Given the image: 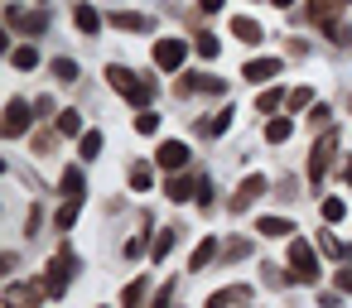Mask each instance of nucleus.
<instances>
[{"instance_id": "28", "label": "nucleus", "mask_w": 352, "mask_h": 308, "mask_svg": "<svg viewBox=\"0 0 352 308\" xmlns=\"http://www.w3.org/2000/svg\"><path fill=\"white\" fill-rule=\"evenodd\" d=\"M78 212H82V198H68V202L58 207V231H68V226L78 222Z\"/></svg>"}, {"instance_id": "3", "label": "nucleus", "mask_w": 352, "mask_h": 308, "mask_svg": "<svg viewBox=\"0 0 352 308\" xmlns=\"http://www.w3.org/2000/svg\"><path fill=\"white\" fill-rule=\"evenodd\" d=\"M73 274H78V255H73V250L63 246V250H58V255L49 260V274H44V289H49V294L58 298V294L68 289V279H73Z\"/></svg>"}, {"instance_id": "29", "label": "nucleus", "mask_w": 352, "mask_h": 308, "mask_svg": "<svg viewBox=\"0 0 352 308\" xmlns=\"http://www.w3.org/2000/svg\"><path fill=\"white\" fill-rule=\"evenodd\" d=\"M169 250H174V226H164V231H160V236L150 241V255H155V260H164Z\"/></svg>"}, {"instance_id": "31", "label": "nucleus", "mask_w": 352, "mask_h": 308, "mask_svg": "<svg viewBox=\"0 0 352 308\" xmlns=\"http://www.w3.org/2000/svg\"><path fill=\"white\" fill-rule=\"evenodd\" d=\"M193 49H198L203 58H217V54H222V44H217V34H193Z\"/></svg>"}, {"instance_id": "37", "label": "nucleus", "mask_w": 352, "mask_h": 308, "mask_svg": "<svg viewBox=\"0 0 352 308\" xmlns=\"http://www.w3.org/2000/svg\"><path fill=\"white\" fill-rule=\"evenodd\" d=\"M150 178H155V174H150V164H135V169H131V188H140V193H145V188H150Z\"/></svg>"}, {"instance_id": "10", "label": "nucleus", "mask_w": 352, "mask_h": 308, "mask_svg": "<svg viewBox=\"0 0 352 308\" xmlns=\"http://www.w3.org/2000/svg\"><path fill=\"white\" fill-rule=\"evenodd\" d=\"M261 193H265V174H246V178H241V188L232 193V212H246Z\"/></svg>"}, {"instance_id": "21", "label": "nucleus", "mask_w": 352, "mask_h": 308, "mask_svg": "<svg viewBox=\"0 0 352 308\" xmlns=\"http://www.w3.org/2000/svg\"><path fill=\"white\" fill-rule=\"evenodd\" d=\"M145 289H150V279L140 274V279H131L126 289H121V308H140L145 303Z\"/></svg>"}, {"instance_id": "9", "label": "nucleus", "mask_w": 352, "mask_h": 308, "mask_svg": "<svg viewBox=\"0 0 352 308\" xmlns=\"http://www.w3.org/2000/svg\"><path fill=\"white\" fill-rule=\"evenodd\" d=\"M155 159H160V169L179 174V169H188V145H184V140H164V145L155 150Z\"/></svg>"}, {"instance_id": "11", "label": "nucleus", "mask_w": 352, "mask_h": 308, "mask_svg": "<svg viewBox=\"0 0 352 308\" xmlns=\"http://www.w3.org/2000/svg\"><path fill=\"white\" fill-rule=\"evenodd\" d=\"M241 78L256 82V87H265L270 78H280V58H251V63L241 68Z\"/></svg>"}, {"instance_id": "16", "label": "nucleus", "mask_w": 352, "mask_h": 308, "mask_svg": "<svg viewBox=\"0 0 352 308\" xmlns=\"http://www.w3.org/2000/svg\"><path fill=\"white\" fill-rule=\"evenodd\" d=\"M246 298H251V289L246 284H232V289H217L208 298V308H232V303H246Z\"/></svg>"}, {"instance_id": "40", "label": "nucleus", "mask_w": 352, "mask_h": 308, "mask_svg": "<svg viewBox=\"0 0 352 308\" xmlns=\"http://www.w3.org/2000/svg\"><path fill=\"white\" fill-rule=\"evenodd\" d=\"M338 289H342V294H352V270H347V265L338 270Z\"/></svg>"}, {"instance_id": "42", "label": "nucleus", "mask_w": 352, "mask_h": 308, "mask_svg": "<svg viewBox=\"0 0 352 308\" xmlns=\"http://www.w3.org/2000/svg\"><path fill=\"white\" fill-rule=\"evenodd\" d=\"M198 5H203V10L212 15V10H222V0H198Z\"/></svg>"}, {"instance_id": "30", "label": "nucleus", "mask_w": 352, "mask_h": 308, "mask_svg": "<svg viewBox=\"0 0 352 308\" xmlns=\"http://www.w3.org/2000/svg\"><path fill=\"white\" fill-rule=\"evenodd\" d=\"M318 246H323L328 255H338V260H352V246H347V241H338V236H328V231L318 236Z\"/></svg>"}, {"instance_id": "39", "label": "nucleus", "mask_w": 352, "mask_h": 308, "mask_svg": "<svg viewBox=\"0 0 352 308\" xmlns=\"http://www.w3.org/2000/svg\"><path fill=\"white\" fill-rule=\"evenodd\" d=\"M309 121H314V126H328V121H333V111H328V106H314V116H309Z\"/></svg>"}, {"instance_id": "27", "label": "nucleus", "mask_w": 352, "mask_h": 308, "mask_svg": "<svg viewBox=\"0 0 352 308\" xmlns=\"http://www.w3.org/2000/svg\"><path fill=\"white\" fill-rule=\"evenodd\" d=\"M280 102H289V97H285L280 87H270V92H261V97H256V111H265V116H275V106H280Z\"/></svg>"}, {"instance_id": "12", "label": "nucleus", "mask_w": 352, "mask_h": 308, "mask_svg": "<svg viewBox=\"0 0 352 308\" xmlns=\"http://www.w3.org/2000/svg\"><path fill=\"white\" fill-rule=\"evenodd\" d=\"M111 25H116V29H131V34H150V29H155V20H150V15H135V10H116Z\"/></svg>"}, {"instance_id": "26", "label": "nucleus", "mask_w": 352, "mask_h": 308, "mask_svg": "<svg viewBox=\"0 0 352 308\" xmlns=\"http://www.w3.org/2000/svg\"><path fill=\"white\" fill-rule=\"evenodd\" d=\"M87 193V178L78 169H63V198H82Z\"/></svg>"}, {"instance_id": "1", "label": "nucleus", "mask_w": 352, "mask_h": 308, "mask_svg": "<svg viewBox=\"0 0 352 308\" xmlns=\"http://www.w3.org/2000/svg\"><path fill=\"white\" fill-rule=\"evenodd\" d=\"M107 82H111L131 106H150V97H155V87H150L145 78H135L131 68H121V63H111V68H107Z\"/></svg>"}, {"instance_id": "32", "label": "nucleus", "mask_w": 352, "mask_h": 308, "mask_svg": "<svg viewBox=\"0 0 352 308\" xmlns=\"http://www.w3.org/2000/svg\"><path fill=\"white\" fill-rule=\"evenodd\" d=\"M54 78H58V82H78L82 73H78V63H73V58H54Z\"/></svg>"}, {"instance_id": "7", "label": "nucleus", "mask_w": 352, "mask_h": 308, "mask_svg": "<svg viewBox=\"0 0 352 308\" xmlns=\"http://www.w3.org/2000/svg\"><path fill=\"white\" fill-rule=\"evenodd\" d=\"M44 294H49L44 284H6L0 303H6V308H39V298H44Z\"/></svg>"}, {"instance_id": "45", "label": "nucleus", "mask_w": 352, "mask_h": 308, "mask_svg": "<svg viewBox=\"0 0 352 308\" xmlns=\"http://www.w3.org/2000/svg\"><path fill=\"white\" fill-rule=\"evenodd\" d=\"M342 5H347V0H342Z\"/></svg>"}, {"instance_id": "2", "label": "nucleus", "mask_w": 352, "mask_h": 308, "mask_svg": "<svg viewBox=\"0 0 352 308\" xmlns=\"http://www.w3.org/2000/svg\"><path fill=\"white\" fill-rule=\"evenodd\" d=\"M289 284H314L318 279V250L309 241H289Z\"/></svg>"}, {"instance_id": "6", "label": "nucleus", "mask_w": 352, "mask_h": 308, "mask_svg": "<svg viewBox=\"0 0 352 308\" xmlns=\"http://www.w3.org/2000/svg\"><path fill=\"white\" fill-rule=\"evenodd\" d=\"M30 121H34V106L15 97V102L6 106V121H0V135H6V140H20V135L30 130Z\"/></svg>"}, {"instance_id": "17", "label": "nucleus", "mask_w": 352, "mask_h": 308, "mask_svg": "<svg viewBox=\"0 0 352 308\" xmlns=\"http://www.w3.org/2000/svg\"><path fill=\"white\" fill-rule=\"evenodd\" d=\"M10 68H20V73H34V68H39V49H30V44L10 49Z\"/></svg>"}, {"instance_id": "33", "label": "nucleus", "mask_w": 352, "mask_h": 308, "mask_svg": "<svg viewBox=\"0 0 352 308\" xmlns=\"http://www.w3.org/2000/svg\"><path fill=\"white\" fill-rule=\"evenodd\" d=\"M78 150H82V159H97V154H102V135H97V130H82V145H78Z\"/></svg>"}, {"instance_id": "13", "label": "nucleus", "mask_w": 352, "mask_h": 308, "mask_svg": "<svg viewBox=\"0 0 352 308\" xmlns=\"http://www.w3.org/2000/svg\"><path fill=\"white\" fill-rule=\"evenodd\" d=\"M338 5H342V0H309V20L323 25V29H333L338 25Z\"/></svg>"}, {"instance_id": "35", "label": "nucleus", "mask_w": 352, "mask_h": 308, "mask_svg": "<svg viewBox=\"0 0 352 308\" xmlns=\"http://www.w3.org/2000/svg\"><path fill=\"white\" fill-rule=\"evenodd\" d=\"M342 212H347L342 198H323V222H342Z\"/></svg>"}, {"instance_id": "22", "label": "nucleus", "mask_w": 352, "mask_h": 308, "mask_svg": "<svg viewBox=\"0 0 352 308\" xmlns=\"http://www.w3.org/2000/svg\"><path fill=\"white\" fill-rule=\"evenodd\" d=\"M232 34H236L241 44H261V25H256V20H246V15H236V20H232Z\"/></svg>"}, {"instance_id": "24", "label": "nucleus", "mask_w": 352, "mask_h": 308, "mask_svg": "<svg viewBox=\"0 0 352 308\" xmlns=\"http://www.w3.org/2000/svg\"><path fill=\"white\" fill-rule=\"evenodd\" d=\"M58 135H82V116H78V106L58 111Z\"/></svg>"}, {"instance_id": "43", "label": "nucleus", "mask_w": 352, "mask_h": 308, "mask_svg": "<svg viewBox=\"0 0 352 308\" xmlns=\"http://www.w3.org/2000/svg\"><path fill=\"white\" fill-rule=\"evenodd\" d=\"M342 178H347V183H352V159H347V169H342Z\"/></svg>"}, {"instance_id": "25", "label": "nucleus", "mask_w": 352, "mask_h": 308, "mask_svg": "<svg viewBox=\"0 0 352 308\" xmlns=\"http://www.w3.org/2000/svg\"><path fill=\"white\" fill-rule=\"evenodd\" d=\"M232 116H236V111H232V106H222L217 116H208V121H203V135H222V130L232 126Z\"/></svg>"}, {"instance_id": "4", "label": "nucleus", "mask_w": 352, "mask_h": 308, "mask_svg": "<svg viewBox=\"0 0 352 308\" xmlns=\"http://www.w3.org/2000/svg\"><path fill=\"white\" fill-rule=\"evenodd\" d=\"M6 25L20 29V34H34V39H39V34L49 29V15H44V10H30V5H6Z\"/></svg>"}, {"instance_id": "41", "label": "nucleus", "mask_w": 352, "mask_h": 308, "mask_svg": "<svg viewBox=\"0 0 352 308\" xmlns=\"http://www.w3.org/2000/svg\"><path fill=\"white\" fill-rule=\"evenodd\" d=\"M169 294H174V284H164V289L155 294V303H150V308H164V303H169Z\"/></svg>"}, {"instance_id": "38", "label": "nucleus", "mask_w": 352, "mask_h": 308, "mask_svg": "<svg viewBox=\"0 0 352 308\" xmlns=\"http://www.w3.org/2000/svg\"><path fill=\"white\" fill-rule=\"evenodd\" d=\"M222 255H227V260H246V255H251V241H227Z\"/></svg>"}, {"instance_id": "18", "label": "nucleus", "mask_w": 352, "mask_h": 308, "mask_svg": "<svg viewBox=\"0 0 352 308\" xmlns=\"http://www.w3.org/2000/svg\"><path fill=\"white\" fill-rule=\"evenodd\" d=\"M289 135H294V121H289V116H275V121H265V140H270V145H285Z\"/></svg>"}, {"instance_id": "44", "label": "nucleus", "mask_w": 352, "mask_h": 308, "mask_svg": "<svg viewBox=\"0 0 352 308\" xmlns=\"http://www.w3.org/2000/svg\"><path fill=\"white\" fill-rule=\"evenodd\" d=\"M275 5H280V10H289V5H294V0H275Z\"/></svg>"}, {"instance_id": "34", "label": "nucleus", "mask_w": 352, "mask_h": 308, "mask_svg": "<svg viewBox=\"0 0 352 308\" xmlns=\"http://www.w3.org/2000/svg\"><path fill=\"white\" fill-rule=\"evenodd\" d=\"M135 130H140V135H155V130H160V116L140 106V116H135Z\"/></svg>"}, {"instance_id": "14", "label": "nucleus", "mask_w": 352, "mask_h": 308, "mask_svg": "<svg viewBox=\"0 0 352 308\" xmlns=\"http://www.w3.org/2000/svg\"><path fill=\"white\" fill-rule=\"evenodd\" d=\"M73 25H78V29H82L87 39H92V34L102 29V15H97V10L87 5V0H78V5H73Z\"/></svg>"}, {"instance_id": "20", "label": "nucleus", "mask_w": 352, "mask_h": 308, "mask_svg": "<svg viewBox=\"0 0 352 308\" xmlns=\"http://www.w3.org/2000/svg\"><path fill=\"white\" fill-rule=\"evenodd\" d=\"M256 231H261L265 241H275V236H289L294 226H289V217H261V222H256Z\"/></svg>"}, {"instance_id": "36", "label": "nucleus", "mask_w": 352, "mask_h": 308, "mask_svg": "<svg viewBox=\"0 0 352 308\" xmlns=\"http://www.w3.org/2000/svg\"><path fill=\"white\" fill-rule=\"evenodd\" d=\"M304 106H314V92L309 87H294L289 92V111H304Z\"/></svg>"}, {"instance_id": "5", "label": "nucleus", "mask_w": 352, "mask_h": 308, "mask_svg": "<svg viewBox=\"0 0 352 308\" xmlns=\"http://www.w3.org/2000/svg\"><path fill=\"white\" fill-rule=\"evenodd\" d=\"M333 154H338V130H323V135H318V145L309 150V183H318V178L328 174Z\"/></svg>"}, {"instance_id": "23", "label": "nucleus", "mask_w": 352, "mask_h": 308, "mask_svg": "<svg viewBox=\"0 0 352 308\" xmlns=\"http://www.w3.org/2000/svg\"><path fill=\"white\" fill-rule=\"evenodd\" d=\"M217 250H222V246H217V241H212V236H208V241H203V246H198V250H193V260H188V270H193V274H198V270H208V265H212V255H217Z\"/></svg>"}, {"instance_id": "8", "label": "nucleus", "mask_w": 352, "mask_h": 308, "mask_svg": "<svg viewBox=\"0 0 352 308\" xmlns=\"http://www.w3.org/2000/svg\"><path fill=\"white\" fill-rule=\"evenodd\" d=\"M184 58H188V44H184V39H160V44H155V68L179 73V68H184Z\"/></svg>"}, {"instance_id": "19", "label": "nucleus", "mask_w": 352, "mask_h": 308, "mask_svg": "<svg viewBox=\"0 0 352 308\" xmlns=\"http://www.w3.org/2000/svg\"><path fill=\"white\" fill-rule=\"evenodd\" d=\"M164 193H169L174 202H188V198H193V178H188V174L179 169V174H174V178L164 183Z\"/></svg>"}, {"instance_id": "15", "label": "nucleus", "mask_w": 352, "mask_h": 308, "mask_svg": "<svg viewBox=\"0 0 352 308\" xmlns=\"http://www.w3.org/2000/svg\"><path fill=\"white\" fill-rule=\"evenodd\" d=\"M179 92H208V97H222V92H227V82H222V78H212V73H198V78H188Z\"/></svg>"}]
</instances>
